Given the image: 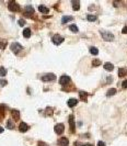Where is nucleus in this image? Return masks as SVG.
<instances>
[{"label": "nucleus", "mask_w": 127, "mask_h": 146, "mask_svg": "<svg viewBox=\"0 0 127 146\" xmlns=\"http://www.w3.org/2000/svg\"><path fill=\"white\" fill-rule=\"evenodd\" d=\"M8 8L10 9L12 12H19L20 11V6H19L14 0H12V1H10V2L8 3Z\"/></svg>", "instance_id": "2"}, {"label": "nucleus", "mask_w": 127, "mask_h": 146, "mask_svg": "<svg viewBox=\"0 0 127 146\" xmlns=\"http://www.w3.org/2000/svg\"><path fill=\"white\" fill-rule=\"evenodd\" d=\"M0 49H6V44L2 43V42H0Z\"/></svg>", "instance_id": "33"}, {"label": "nucleus", "mask_w": 127, "mask_h": 146, "mask_svg": "<svg viewBox=\"0 0 127 146\" xmlns=\"http://www.w3.org/2000/svg\"><path fill=\"white\" fill-rule=\"evenodd\" d=\"M38 10H40V12H42L43 15H47L48 12H49V9L45 6H42V5L38 7Z\"/></svg>", "instance_id": "15"}, {"label": "nucleus", "mask_w": 127, "mask_h": 146, "mask_svg": "<svg viewBox=\"0 0 127 146\" xmlns=\"http://www.w3.org/2000/svg\"><path fill=\"white\" fill-rule=\"evenodd\" d=\"M34 13V8L32 6H26L25 7V11H24V15L26 17H31Z\"/></svg>", "instance_id": "8"}, {"label": "nucleus", "mask_w": 127, "mask_h": 146, "mask_svg": "<svg viewBox=\"0 0 127 146\" xmlns=\"http://www.w3.org/2000/svg\"><path fill=\"white\" fill-rule=\"evenodd\" d=\"M96 19H98V18L93 15H87V20L90 21V22H94V21H96Z\"/></svg>", "instance_id": "22"}, {"label": "nucleus", "mask_w": 127, "mask_h": 146, "mask_svg": "<svg viewBox=\"0 0 127 146\" xmlns=\"http://www.w3.org/2000/svg\"><path fill=\"white\" fill-rule=\"evenodd\" d=\"M55 132H56L57 134H61V133H64V131H65V125L62 123H59L57 124V125H55Z\"/></svg>", "instance_id": "6"}, {"label": "nucleus", "mask_w": 127, "mask_h": 146, "mask_svg": "<svg viewBox=\"0 0 127 146\" xmlns=\"http://www.w3.org/2000/svg\"><path fill=\"white\" fill-rule=\"evenodd\" d=\"M71 3H72V9H74L75 11H77V10H79V9H80L79 0H72V1H71Z\"/></svg>", "instance_id": "11"}, {"label": "nucleus", "mask_w": 127, "mask_h": 146, "mask_svg": "<svg viewBox=\"0 0 127 146\" xmlns=\"http://www.w3.org/2000/svg\"><path fill=\"white\" fill-rule=\"evenodd\" d=\"M11 114H12L14 120H19V119H20V112L18 111V110H15V109L11 110Z\"/></svg>", "instance_id": "14"}, {"label": "nucleus", "mask_w": 127, "mask_h": 146, "mask_svg": "<svg viewBox=\"0 0 127 146\" xmlns=\"http://www.w3.org/2000/svg\"><path fill=\"white\" fill-rule=\"evenodd\" d=\"M122 87H123V88H127V79L123 81V83H122Z\"/></svg>", "instance_id": "31"}, {"label": "nucleus", "mask_w": 127, "mask_h": 146, "mask_svg": "<svg viewBox=\"0 0 127 146\" xmlns=\"http://www.w3.org/2000/svg\"><path fill=\"white\" fill-rule=\"evenodd\" d=\"M104 69L105 70H107V72H112L114 69V65L111 63H105L104 64Z\"/></svg>", "instance_id": "16"}, {"label": "nucleus", "mask_w": 127, "mask_h": 146, "mask_svg": "<svg viewBox=\"0 0 127 146\" xmlns=\"http://www.w3.org/2000/svg\"><path fill=\"white\" fill-rule=\"evenodd\" d=\"M72 19H74V18L70 17V15H65V17H62V19H61V23H62V24H65V23L71 21Z\"/></svg>", "instance_id": "17"}, {"label": "nucleus", "mask_w": 127, "mask_h": 146, "mask_svg": "<svg viewBox=\"0 0 127 146\" xmlns=\"http://www.w3.org/2000/svg\"><path fill=\"white\" fill-rule=\"evenodd\" d=\"M112 79H113L112 77H107V83H112Z\"/></svg>", "instance_id": "37"}, {"label": "nucleus", "mask_w": 127, "mask_h": 146, "mask_svg": "<svg viewBox=\"0 0 127 146\" xmlns=\"http://www.w3.org/2000/svg\"><path fill=\"white\" fill-rule=\"evenodd\" d=\"M23 35H24V37H26V39H28V37L31 36V30L30 29H24V31H23Z\"/></svg>", "instance_id": "21"}, {"label": "nucleus", "mask_w": 127, "mask_h": 146, "mask_svg": "<svg viewBox=\"0 0 127 146\" xmlns=\"http://www.w3.org/2000/svg\"><path fill=\"white\" fill-rule=\"evenodd\" d=\"M79 96L81 98L82 101H87V97H88V93L85 91H79Z\"/></svg>", "instance_id": "19"}, {"label": "nucleus", "mask_w": 127, "mask_h": 146, "mask_svg": "<svg viewBox=\"0 0 127 146\" xmlns=\"http://www.w3.org/2000/svg\"><path fill=\"white\" fill-rule=\"evenodd\" d=\"M75 146H85V145H83V144H81L80 142H76V143H75Z\"/></svg>", "instance_id": "36"}, {"label": "nucleus", "mask_w": 127, "mask_h": 146, "mask_svg": "<svg viewBox=\"0 0 127 146\" xmlns=\"http://www.w3.org/2000/svg\"><path fill=\"white\" fill-rule=\"evenodd\" d=\"M56 79V76L54 74H46V75H43L42 76V80L43 81H53Z\"/></svg>", "instance_id": "5"}, {"label": "nucleus", "mask_w": 127, "mask_h": 146, "mask_svg": "<svg viewBox=\"0 0 127 146\" xmlns=\"http://www.w3.org/2000/svg\"><path fill=\"white\" fill-rule=\"evenodd\" d=\"M7 83H8V81H7V80H3V79H1V80H0V85H1V86H6Z\"/></svg>", "instance_id": "29"}, {"label": "nucleus", "mask_w": 127, "mask_h": 146, "mask_svg": "<svg viewBox=\"0 0 127 146\" xmlns=\"http://www.w3.org/2000/svg\"><path fill=\"white\" fill-rule=\"evenodd\" d=\"M122 33H124V34H127V25L124 26V29L122 30Z\"/></svg>", "instance_id": "34"}, {"label": "nucleus", "mask_w": 127, "mask_h": 146, "mask_svg": "<svg viewBox=\"0 0 127 146\" xmlns=\"http://www.w3.org/2000/svg\"><path fill=\"white\" fill-rule=\"evenodd\" d=\"M28 130V125L25 123V122H21L20 125H19V131L22 132V133H24V132H26Z\"/></svg>", "instance_id": "10"}, {"label": "nucleus", "mask_w": 127, "mask_h": 146, "mask_svg": "<svg viewBox=\"0 0 127 146\" xmlns=\"http://www.w3.org/2000/svg\"><path fill=\"white\" fill-rule=\"evenodd\" d=\"M98 146H106V145H105L104 142H102V141H99V142H98Z\"/></svg>", "instance_id": "32"}, {"label": "nucleus", "mask_w": 127, "mask_h": 146, "mask_svg": "<svg viewBox=\"0 0 127 146\" xmlns=\"http://www.w3.org/2000/svg\"><path fill=\"white\" fill-rule=\"evenodd\" d=\"M69 30L72 31L74 33H77V32H78V26H77L76 24H70V25H69Z\"/></svg>", "instance_id": "24"}, {"label": "nucleus", "mask_w": 127, "mask_h": 146, "mask_svg": "<svg viewBox=\"0 0 127 146\" xmlns=\"http://www.w3.org/2000/svg\"><path fill=\"white\" fill-rule=\"evenodd\" d=\"M46 113H47V115H52V114H53V109L48 107L47 109H46Z\"/></svg>", "instance_id": "28"}, {"label": "nucleus", "mask_w": 127, "mask_h": 146, "mask_svg": "<svg viewBox=\"0 0 127 146\" xmlns=\"http://www.w3.org/2000/svg\"><path fill=\"white\" fill-rule=\"evenodd\" d=\"M116 93V89L115 88H111L108 91L106 92V97H112V96H114Z\"/></svg>", "instance_id": "20"}, {"label": "nucleus", "mask_w": 127, "mask_h": 146, "mask_svg": "<svg viewBox=\"0 0 127 146\" xmlns=\"http://www.w3.org/2000/svg\"><path fill=\"white\" fill-rule=\"evenodd\" d=\"M127 75V70L126 69H124V68H119L118 69V76L119 77H125Z\"/></svg>", "instance_id": "18"}, {"label": "nucleus", "mask_w": 127, "mask_h": 146, "mask_svg": "<svg viewBox=\"0 0 127 146\" xmlns=\"http://www.w3.org/2000/svg\"><path fill=\"white\" fill-rule=\"evenodd\" d=\"M101 35H102V39L106 42H112L114 40V35L111 33V32H107V31H101Z\"/></svg>", "instance_id": "1"}, {"label": "nucleus", "mask_w": 127, "mask_h": 146, "mask_svg": "<svg viewBox=\"0 0 127 146\" xmlns=\"http://www.w3.org/2000/svg\"><path fill=\"white\" fill-rule=\"evenodd\" d=\"M52 40H53V43L55 44V45H59V44H61L62 42H64V40H65V39H64L62 36H60V35L56 34V35H54Z\"/></svg>", "instance_id": "4"}, {"label": "nucleus", "mask_w": 127, "mask_h": 146, "mask_svg": "<svg viewBox=\"0 0 127 146\" xmlns=\"http://www.w3.org/2000/svg\"><path fill=\"white\" fill-rule=\"evenodd\" d=\"M58 144H59L60 146H68V144H69V141H68L67 137H61L59 140V142H58Z\"/></svg>", "instance_id": "12"}, {"label": "nucleus", "mask_w": 127, "mask_h": 146, "mask_svg": "<svg viewBox=\"0 0 127 146\" xmlns=\"http://www.w3.org/2000/svg\"><path fill=\"white\" fill-rule=\"evenodd\" d=\"M7 127H8L9 130H12L14 129V123L12 120H8V122H7Z\"/></svg>", "instance_id": "23"}, {"label": "nucleus", "mask_w": 127, "mask_h": 146, "mask_svg": "<svg viewBox=\"0 0 127 146\" xmlns=\"http://www.w3.org/2000/svg\"><path fill=\"white\" fill-rule=\"evenodd\" d=\"M90 53L92 55H98L99 54V49H96V47H90Z\"/></svg>", "instance_id": "25"}, {"label": "nucleus", "mask_w": 127, "mask_h": 146, "mask_svg": "<svg viewBox=\"0 0 127 146\" xmlns=\"http://www.w3.org/2000/svg\"><path fill=\"white\" fill-rule=\"evenodd\" d=\"M77 103H78V100H77V99H69V100L67 101L68 107H70V108H74L75 106H77Z\"/></svg>", "instance_id": "13"}, {"label": "nucleus", "mask_w": 127, "mask_h": 146, "mask_svg": "<svg viewBox=\"0 0 127 146\" xmlns=\"http://www.w3.org/2000/svg\"><path fill=\"white\" fill-rule=\"evenodd\" d=\"M7 75V70H6V68H5V67H1V68H0V76H6Z\"/></svg>", "instance_id": "26"}, {"label": "nucleus", "mask_w": 127, "mask_h": 146, "mask_svg": "<svg viewBox=\"0 0 127 146\" xmlns=\"http://www.w3.org/2000/svg\"><path fill=\"white\" fill-rule=\"evenodd\" d=\"M92 65L93 66H100L101 65V60H99V59H94V60H92Z\"/></svg>", "instance_id": "27"}, {"label": "nucleus", "mask_w": 127, "mask_h": 146, "mask_svg": "<svg viewBox=\"0 0 127 146\" xmlns=\"http://www.w3.org/2000/svg\"><path fill=\"white\" fill-rule=\"evenodd\" d=\"M38 146H48V145L46 143H44V142H40V143H38Z\"/></svg>", "instance_id": "35"}, {"label": "nucleus", "mask_w": 127, "mask_h": 146, "mask_svg": "<svg viewBox=\"0 0 127 146\" xmlns=\"http://www.w3.org/2000/svg\"><path fill=\"white\" fill-rule=\"evenodd\" d=\"M69 125H70V130L72 133H75L76 127H75V121H74V115H69Z\"/></svg>", "instance_id": "9"}, {"label": "nucleus", "mask_w": 127, "mask_h": 146, "mask_svg": "<svg viewBox=\"0 0 127 146\" xmlns=\"http://www.w3.org/2000/svg\"><path fill=\"white\" fill-rule=\"evenodd\" d=\"M10 49H11V51L14 52V53H19L20 51L23 49V46L19 43H12L11 46H10Z\"/></svg>", "instance_id": "3"}, {"label": "nucleus", "mask_w": 127, "mask_h": 146, "mask_svg": "<svg viewBox=\"0 0 127 146\" xmlns=\"http://www.w3.org/2000/svg\"><path fill=\"white\" fill-rule=\"evenodd\" d=\"M70 83V77L69 76H61L59 79V83L60 85H62V86H65V85H67V83Z\"/></svg>", "instance_id": "7"}, {"label": "nucleus", "mask_w": 127, "mask_h": 146, "mask_svg": "<svg viewBox=\"0 0 127 146\" xmlns=\"http://www.w3.org/2000/svg\"><path fill=\"white\" fill-rule=\"evenodd\" d=\"M85 146H93V145H91V144H85Z\"/></svg>", "instance_id": "39"}, {"label": "nucleus", "mask_w": 127, "mask_h": 146, "mask_svg": "<svg viewBox=\"0 0 127 146\" xmlns=\"http://www.w3.org/2000/svg\"><path fill=\"white\" fill-rule=\"evenodd\" d=\"M19 24H20L21 26H23L24 24H25V21L23 20V19H20V20H19Z\"/></svg>", "instance_id": "30"}, {"label": "nucleus", "mask_w": 127, "mask_h": 146, "mask_svg": "<svg viewBox=\"0 0 127 146\" xmlns=\"http://www.w3.org/2000/svg\"><path fill=\"white\" fill-rule=\"evenodd\" d=\"M3 132V127H1V126H0V133H2Z\"/></svg>", "instance_id": "38"}]
</instances>
